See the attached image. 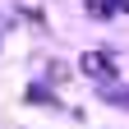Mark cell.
<instances>
[{"label": "cell", "instance_id": "3957f363", "mask_svg": "<svg viewBox=\"0 0 129 129\" xmlns=\"http://www.w3.org/2000/svg\"><path fill=\"white\" fill-rule=\"evenodd\" d=\"M92 19H115V0H83Z\"/></svg>", "mask_w": 129, "mask_h": 129}, {"label": "cell", "instance_id": "7a4b0ae2", "mask_svg": "<svg viewBox=\"0 0 129 129\" xmlns=\"http://www.w3.org/2000/svg\"><path fill=\"white\" fill-rule=\"evenodd\" d=\"M97 97L111 102V106H124V111H129V88H120V83H102V88H97Z\"/></svg>", "mask_w": 129, "mask_h": 129}, {"label": "cell", "instance_id": "6da1fadb", "mask_svg": "<svg viewBox=\"0 0 129 129\" xmlns=\"http://www.w3.org/2000/svg\"><path fill=\"white\" fill-rule=\"evenodd\" d=\"M83 74L88 78H97V83H115V74H120V64H115V55L111 51H83Z\"/></svg>", "mask_w": 129, "mask_h": 129}]
</instances>
